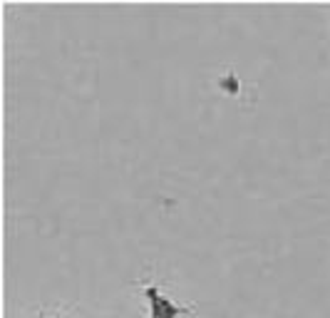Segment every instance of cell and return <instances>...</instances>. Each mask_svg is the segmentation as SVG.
<instances>
[{"mask_svg": "<svg viewBox=\"0 0 330 318\" xmlns=\"http://www.w3.org/2000/svg\"><path fill=\"white\" fill-rule=\"evenodd\" d=\"M149 296H152V301H154V311H157V318H174V316H176V308H174L171 303H166L164 298H159L154 288H149Z\"/></svg>", "mask_w": 330, "mask_h": 318, "instance_id": "cell-1", "label": "cell"}]
</instances>
